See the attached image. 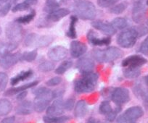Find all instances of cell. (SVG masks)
Returning <instances> with one entry per match:
<instances>
[{
	"instance_id": "9f6ffc18",
	"label": "cell",
	"mask_w": 148,
	"mask_h": 123,
	"mask_svg": "<svg viewBox=\"0 0 148 123\" xmlns=\"http://www.w3.org/2000/svg\"><path fill=\"white\" fill-rule=\"evenodd\" d=\"M12 1H13L14 2H17V1H18V0H12Z\"/></svg>"
},
{
	"instance_id": "3957f363",
	"label": "cell",
	"mask_w": 148,
	"mask_h": 123,
	"mask_svg": "<svg viewBox=\"0 0 148 123\" xmlns=\"http://www.w3.org/2000/svg\"><path fill=\"white\" fill-rule=\"evenodd\" d=\"M35 99L34 101V109L36 112H42L45 111L52 101L53 97V91L46 88H39L34 90Z\"/></svg>"
},
{
	"instance_id": "603a6c76",
	"label": "cell",
	"mask_w": 148,
	"mask_h": 123,
	"mask_svg": "<svg viewBox=\"0 0 148 123\" xmlns=\"http://www.w3.org/2000/svg\"><path fill=\"white\" fill-rule=\"evenodd\" d=\"M18 46V43L13 42H6L0 41V56H3L5 55L10 54L12 51L15 50Z\"/></svg>"
},
{
	"instance_id": "4316f807",
	"label": "cell",
	"mask_w": 148,
	"mask_h": 123,
	"mask_svg": "<svg viewBox=\"0 0 148 123\" xmlns=\"http://www.w3.org/2000/svg\"><path fill=\"white\" fill-rule=\"evenodd\" d=\"M141 71L139 67H128L127 68L123 70V75L125 77L129 79L136 78L138 76L140 75Z\"/></svg>"
},
{
	"instance_id": "52a82bcc",
	"label": "cell",
	"mask_w": 148,
	"mask_h": 123,
	"mask_svg": "<svg viewBox=\"0 0 148 123\" xmlns=\"http://www.w3.org/2000/svg\"><path fill=\"white\" fill-rule=\"evenodd\" d=\"M6 36L10 42L18 43L22 39L23 29L22 27L17 22H11L8 25L5 31Z\"/></svg>"
},
{
	"instance_id": "bcb514c9",
	"label": "cell",
	"mask_w": 148,
	"mask_h": 123,
	"mask_svg": "<svg viewBox=\"0 0 148 123\" xmlns=\"http://www.w3.org/2000/svg\"><path fill=\"white\" fill-rule=\"evenodd\" d=\"M116 123H132V122L129 121L126 117L123 114H121V116H119V118L117 119V121H116Z\"/></svg>"
},
{
	"instance_id": "11a10c76",
	"label": "cell",
	"mask_w": 148,
	"mask_h": 123,
	"mask_svg": "<svg viewBox=\"0 0 148 123\" xmlns=\"http://www.w3.org/2000/svg\"><path fill=\"white\" fill-rule=\"evenodd\" d=\"M146 4H147V5H148V0H147L146 1Z\"/></svg>"
},
{
	"instance_id": "484cf974",
	"label": "cell",
	"mask_w": 148,
	"mask_h": 123,
	"mask_svg": "<svg viewBox=\"0 0 148 123\" xmlns=\"http://www.w3.org/2000/svg\"><path fill=\"white\" fill-rule=\"evenodd\" d=\"M12 109V104L10 101L6 99H0V117L8 115Z\"/></svg>"
},
{
	"instance_id": "f6af8a7d",
	"label": "cell",
	"mask_w": 148,
	"mask_h": 123,
	"mask_svg": "<svg viewBox=\"0 0 148 123\" xmlns=\"http://www.w3.org/2000/svg\"><path fill=\"white\" fill-rule=\"evenodd\" d=\"M138 33V36H142L143 35H145L147 33V29L145 26H140L136 29Z\"/></svg>"
},
{
	"instance_id": "4dcf8cb0",
	"label": "cell",
	"mask_w": 148,
	"mask_h": 123,
	"mask_svg": "<svg viewBox=\"0 0 148 123\" xmlns=\"http://www.w3.org/2000/svg\"><path fill=\"white\" fill-rule=\"evenodd\" d=\"M36 15V12L34 10H32L29 14L28 15H25L24 16L20 17V18H17L15 22H17L19 24H26L29 23L31 20L34 18Z\"/></svg>"
},
{
	"instance_id": "8992f818",
	"label": "cell",
	"mask_w": 148,
	"mask_h": 123,
	"mask_svg": "<svg viewBox=\"0 0 148 123\" xmlns=\"http://www.w3.org/2000/svg\"><path fill=\"white\" fill-rule=\"evenodd\" d=\"M53 41L51 36H39L36 33H31L26 36L25 39V44L28 47L42 48L47 46Z\"/></svg>"
},
{
	"instance_id": "680465c9",
	"label": "cell",
	"mask_w": 148,
	"mask_h": 123,
	"mask_svg": "<svg viewBox=\"0 0 148 123\" xmlns=\"http://www.w3.org/2000/svg\"><path fill=\"white\" fill-rule=\"evenodd\" d=\"M0 4H1V0H0Z\"/></svg>"
},
{
	"instance_id": "c3c4849f",
	"label": "cell",
	"mask_w": 148,
	"mask_h": 123,
	"mask_svg": "<svg viewBox=\"0 0 148 123\" xmlns=\"http://www.w3.org/2000/svg\"><path fill=\"white\" fill-rule=\"evenodd\" d=\"M26 96H27V92L25 91V90H24V91H22L21 92V93H19V94H18V96H17V99L19 100V101L23 100L26 97Z\"/></svg>"
},
{
	"instance_id": "7402d4cb",
	"label": "cell",
	"mask_w": 148,
	"mask_h": 123,
	"mask_svg": "<svg viewBox=\"0 0 148 123\" xmlns=\"http://www.w3.org/2000/svg\"><path fill=\"white\" fill-rule=\"evenodd\" d=\"M38 83H39L38 81H34V82H31V83H27V84L23 85V86H19V87L12 88H10L8 90H7V91L5 93V95L12 96V95H15V94H19V93H21V92L25 90L26 89L34 87V86H36L37 84H38Z\"/></svg>"
},
{
	"instance_id": "94428289",
	"label": "cell",
	"mask_w": 148,
	"mask_h": 123,
	"mask_svg": "<svg viewBox=\"0 0 148 123\" xmlns=\"http://www.w3.org/2000/svg\"><path fill=\"white\" fill-rule=\"evenodd\" d=\"M147 23H148V21H147Z\"/></svg>"
},
{
	"instance_id": "91938a15",
	"label": "cell",
	"mask_w": 148,
	"mask_h": 123,
	"mask_svg": "<svg viewBox=\"0 0 148 123\" xmlns=\"http://www.w3.org/2000/svg\"><path fill=\"white\" fill-rule=\"evenodd\" d=\"M147 108H148V106H147Z\"/></svg>"
},
{
	"instance_id": "ac0fdd59",
	"label": "cell",
	"mask_w": 148,
	"mask_h": 123,
	"mask_svg": "<svg viewBox=\"0 0 148 123\" xmlns=\"http://www.w3.org/2000/svg\"><path fill=\"white\" fill-rule=\"evenodd\" d=\"M87 38L89 41L95 46H107V45L110 44L111 41V39L110 37L102 38V39L98 38L96 33L92 31H90L89 32Z\"/></svg>"
},
{
	"instance_id": "277c9868",
	"label": "cell",
	"mask_w": 148,
	"mask_h": 123,
	"mask_svg": "<svg viewBox=\"0 0 148 123\" xmlns=\"http://www.w3.org/2000/svg\"><path fill=\"white\" fill-rule=\"evenodd\" d=\"M123 54V51L118 47H109L103 50H95L93 56L99 63H110L121 57Z\"/></svg>"
},
{
	"instance_id": "9a60e30c",
	"label": "cell",
	"mask_w": 148,
	"mask_h": 123,
	"mask_svg": "<svg viewBox=\"0 0 148 123\" xmlns=\"http://www.w3.org/2000/svg\"><path fill=\"white\" fill-rule=\"evenodd\" d=\"M87 47L82 42L73 41L71 43V54L73 58H79L86 53Z\"/></svg>"
},
{
	"instance_id": "7a4b0ae2",
	"label": "cell",
	"mask_w": 148,
	"mask_h": 123,
	"mask_svg": "<svg viewBox=\"0 0 148 123\" xmlns=\"http://www.w3.org/2000/svg\"><path fill=\"white\" fill-rule=\"evenodd\" d=\"M73 12L76 16L84 20H92L96 18L97 10L95 5L88 0H79L74 4Z\"/></svg>"
},
{
	"instance_id": "ba28073f",
	"label": "cell",
	"mask_w": 148,
	"mask_h": 123,
	"mask_svg": "<svg viewBox=\"0 0 148 123\" xmlns=\"http://www.w3.org/2000/svg\"><path fill=\"white\" fill-rule=\"evenodd\" d=\"M111 99H112V101L117 105H123L130 100V94H129V90L123 87L116 88L112 93Z\"/></svg>"
},
{
	"instance_id": "7c38bea8",
	"label": "cell",
	"mask_w": 148,
	"mask_h": 123,
	"mask_svg": "<svg viewBox=\"0 0 148 123\" xmlns=\"http://www.w3.org/2000/svg\"><path fill=\"white\" fill-rule=\"evenodd\" d=\"M146 8L142 1H137L134 5L132 10V18L133 20L136 23L140 22L145 18Z\"/></svg>"
},
{
	"instance_id": "6da1fadb",
	"label": "cell",
	"mask_w": 148,
	"mask_h": 123,
	"mask_svg": "<svg viewBox=\"0 0 148 123\" xmlns=\"http://www.w3.org/2000/svg\"><path fill=\"white\" fill-rule=\"evenodd\" d=\"M98 75L93 72L83 73L79 79L74 83V89L79 94L93 91L97 85Z\"/></svg>"
},
{
	"instance_id": "db71d44e",
	"label": "cell",
	"mask_w": 148,
	"mask_h": 123,
	"mask_svg": "<svg viewBox=\"0 0 148 123\" xmlns=\"http://www.w3.org/2000/svg\"><path fill=\"white\" fill-rule=\"evenodd\" d=\"M1 33H2V28H0V35H1Z\"/></svg>"
},
{
	"instance_id": "d4e9b609",
	"label": "cell",
	"mask_w": 148,
	"mask_h": 123,
	"mask_svg": "<svg viewBox=\"0 0 148 123\" xmlns=\"http://www.w3.org/2000/svg\"><path fill=\"white\" fill-rule=\"evenodd\" d=\"M32 75L33 71L31 70L21 72V73H20L19 74L17 75L16 76H15V77H13L11 79V85H12V86H15V85H17L18 83H20V82L23 81V80H26V79H28Z\"/></svg>"
},
{
	"instance_id": "4fadbf2b",
	"label": "cell",
	"mask_w": 148,
	"mask_h": 123,
	"mask_svg": "<svg viewBox=\"0 0 148 123\" xmlns=\"http://www.w3.org/2000/svg\"><path fill=\"white\" fill-rule=\"evenodd\" d=\"M64 102L61 99H57L47 107V114L52 117L62 115L64 112Z\"/></svg>"
},
{
	"instance_id": "6f0895ef",
	"label": "cell",
	"mask_w": 148,
	"mask_h": 123,
	"mask_svg": "<svg viewBox=\"0 0 148 123\" xmlns=\"http://www.w3.org/2000/svg\"><path fill=\"white\" fill-rule=\"evenodd\" d=\"M132 123H136V122H132Z\"/></svg>"
},
{
	"instance_id": "44dd1931",
	"label": "cell",
	"mask_w": 148,
	"mask_h": 123,
	"mask_svg": "<svg viewBox=\"0 0 148 123\" xmlns=\"http://www.w3.org/2000/svg\"><path fill=\"white\" fill-rule=\"evenodd\" d=\"M87 104L84 100H80L77 102L74 109V115L77 118H82L87 113Z\"/></svg>"
},
{
	"instance_id": "f35d334b",
	"label": "cell",
	"mask_w": 148,
	"mask_h": 123,
	"mask_svg": "<svg viewBox=\"0 0 148 123\" xmlns=\"http://www.w3.org/2000/svg\"><path fill=\"white\" fill-rule=\"evenodd\" d=\"M119 0H98L97 3L101 7H109L115 5Z\"/></svg>"
},
{
	"instance_id": "1f68e13d",
	"label": "cell",
	"mask_w": 148,
	"mask_h": 123,
	"mask_svg": "<svg viewBox=\"0 0 148 123\" xmlns=\"http://www.w3.org/2000/svg\"><path fill=\"white\" fill-rule=\"evenodd\" d=\"M36 56L37 51L33 50L31 51V52H24V53L22 54V55L21 56L20 59H21V60L26 61V62H28V63H31V62H33V61L36 58Z\"/></svg>"
},
{
	"instance_id": "f907efd6",
	"label": "cell",
	"mask_w": 148,
	"mask_h": 123,
	"mask_svg": "<svg viewBox=\"0 0 148 123\" xmlns=\"http://www.w3.org/2000/svg\"><path fill=\"white\" fill-rule=\"evenodd\" d=\"M86 123H99V121L95 117H90Z\"/></svg>"
},
{
	"instance_id": "f5cc1de1",
	"label": "cell",
	"mask_w": 148,
	"mask_h": 123,
	"mask_svg": "<svg viewBox=\"0 0 148 123\" xmlns=\"http://www.w3.org/2000/svg\"><path fill=\"white\" fill-rule=\"evenodd\" d=\"M8 0H1V2H8Z\"/></svg>"
},
{
	"instance_id": "ab89813d",
	"label": "cell",
	"mask_w": 148,
	"mask_h": 123,
	"mask_svg": "<svg viewBox=\"0 0 148 123\" xmlns=\"http://www.w3.org/2000/svg\"><path fill=\"white\" fill-rule=\"evenodd\" d=\"M61 83H62V78L60 77H57L56 76V77H54L47 80L46 84L47 86H49V87H53V86H58Z\"/></svg>"
},
{
	"instance_id": "d6a6232c",
	"label": "cell",
	"mask_w": 148,
	"mask_h": 123,
	"mask_svg": "<svg viewBox=\"0 0 148 123\" xmlns=\"http://www.w3.org/2000/svg\"><path fill=\"white\" fill-rule=\"evenodd\" d=\"M73 65V63L71 61H64L62 64L56 69L55 73L58 75H62L68 70L71 68Z\"/></svg>"
},
{
	"instance_id": "816d5d0a",
	"label": "cell",
	"mask_w": 148,
	"mask_h": 123,
	"mask_svg": "<svg viewBox=\"0 0 148 123\" xmlns=\"http://www.w3.org/2000/svg\"><path fill=\"white\" fill-rule=\"evenodd\" d=\"M145 83L147 86H148V75L145 77Z\"/></svg>"
},
{
	"instance_id": "e575fe53",
	"label": "cell",
	"mask_w": 148,
	"mask_h": 123,
	"mask_svg": "<svg viewBox=\"0 0 148 123\" xmlns=\"http://www.w3.org/2000/svg\"><path fill=\"white\" fill-rule=\"evenodd\" d=\"M127 7V5L126 3H120L118 5H114L110 9V12L112 14H116V15H119V14L123 13Z\"/></svg>"
},
{
	"instance_id": "b9f144b4",
	"label": "cell",
	"mask_w": 148,
	"mask_h": 123,
	"mask_svg": "<svg viewBox=\"0 0 148 123\" xmlns=\"http://www.w3.org/2000/svg\"><path fill=\"white\" fill-rule=\"evenodd\" d=\"M121 108H116L115 110H112L109 114H108L106 115V120L108 122H113L116 118V116H117L118 113L120 111Z\"/></svg>"
},
{
	"instance_id": "30bf717a",
	"label": "cell",
	"mask_w": 148,
	"mask_h": 123,
	"mask_svg": "<svg viewBox=\"0 0 148 123\" xmlns=\"http://www.w3.org/2000/svg\"><path fill=\"white\" fill-rule=\"evenodd\" d=\"M92 27L99 31L108 35L112 36L116 33V29L113 26V25L108 22L102 20H95L92 22Z\"/></svg>"
},
{
	"instance_id": "ffe728a7",
	"label": "cell",
	"mask_w": 148,
	"mask_h": 123,
	"mask_svg": "<svg viewBox=\"0 0 148 123\" xmlns=\"http://www.w3.org/2000/svg\"><path fill=\"white\" fill-rule=\"evenodd\" d=\"M34 110V104L31 101H23L16 107L15 111L20 115H28L31 114Z\"/></svg>"
},
{
	"instance_id": "681fc988",
	"label": "cell",
	"mask_w": 148,
	"mask_h": 123,
	"mask_svg": "<svg viewBox=\"0 0 148 123\" xmlns=\"http://www.w3.org/2000/svg\"><path fill=\"white\" fill-rule=\"evenodd\" d=\"M24 1H25L30 7L36 5L37 2H38V0H24Z\"/></svg>"
},
{
	"instance_id": "60d3db41",
	"label": "cell",
	"mask_w": 148,
	"mask_h": 123,
	"mask_svg": "<svg viewBox=\"0 0 148 123\" xmlns=\"http://www.w3.org/2000/svg\"><path fill=\"white\" fill-rule=\"evenodd\" d=\"M139 52L143 54H148V36L141 43Z\"/></svg>"
},
{
	"instance_id": "e0dca14e",
	"label": "cell",
	"mask_w": 148,
	"mask_h": 123,
	"mask_svg": "<svg viewBox=\"0 0 148 123\" xmlns=\"http://www.w3.org/2000/svg\"><path fill=\"white\" fill-rule=\"evenodd\" d=\"M76 67L82 74L89 73V72H92L93 69L95 68V63L90 58H82L79 59L77 62Z\"/></svg>"
},
{
	"instance_id": "9c48e42d",
	"label": "cell",
	"mask_w": 148,
	"mask_h": 123,
	"mask_svg": "<svg viewBox=\"0 0 148 123\" xmlns=\"http://www.w3.org/2000/svg\"><path fill=\"white\" fill-rule=\"evenodd\" d=\"M68 51L65 46H56L51 48L48 52V57L53 61H60L68 56Z\"/></svg>"
},
{
	"instance_id": "cb8c5ba5",
	"label": "cell",
	"mask_w": 148,
	"mask_h": 123,
	"mask_svg": "<svg viewBox=\"0 0 148 123\" xmlns=\"http://www.w3.org/2000/svg\"><path fill=\"white\" fill-rule=\"evenodd\" d=\"M68 1L69 0H47L45 11H46L48 13H50V12L58 10L62 4L65 3Z\"/></svg>"
},
{
	"instance_id": "74e56055",
	"label": "cell",
	"mask_w": 148,
	"mask_h": 123,
	"mask_svg": "<svg viewBox=\"0 0 148 123\" xmlns=\"http://www.w3.org/2000/svg\"><path fill=\"white\" fill-rule=\"evenodd\" d=\"M30 7H30L25 1H23V2H21V3H19L18 4V5H15V6H14L13 7H12V11L13 12H22V11L27 10L29 9Z\"/></svg>"
},
{
	"instance_id": "f1b7e54d",
	"label": "cell",
	"mask_w": 148,
	"mask_h": 123,
	"mask_svg": "<svg viewBox=\"0 0 148 123\" xmlns=\"http://www.w3.org/2000/svg\"><path fill=\"white\" fill-rule=\"evenodd\" d=\"M69 120V117L67 116H60V117H52L47 115L43 118L45 123H64Z\"/></svg>"
},
{
	"instance_id": "8d00e7d4",
	"label": "cell",
	"mask_w": 148,
	"mask_h": 123,
	"mask_svg": "<svg viewBox=\"0 0 148 123\" xmlns=\"http://www.w3.org/2000/svg\"><path fill=\"white\" fill-rule=\"evenodd\" d=\"M8 83V75L5 73L0 72V92L5 90Z\"/></svg>"
},
{
	"instance_id": "d6986e66",
	"label": "cell",
	"mask_w": 148,
	"mask_h": 123,
	"mask_svg": "<svg viewBox=\"0 0 148 123\" xmlns=\"http://www.w3.org/2000/svg\"><path fill=\"white\" fill-rule=\"evenodd\" d=\"M69 13L70 10L66 9V8H60V9L58 8L56 10L49 13L47 18L49 21H52V22H58V21H59L62 18H65L67 15H68Z\"/></svg>"
},
{
	"instance_id": "5b68a950",
	"label": "cell",
	"mask_w": 148,
	"mask_h": 123,
	"mask_svg": "<svg viewBox=\"0 0 148 123\" xmlns=\"http://www.w3.org/2000/svg\"><path fill=\"white\" fill-rule=\"evenodd\" d=\"M138 37L139 36H138V33L136 28H129L126 31L121 32L119 35L117 42L119 46L121 47L129 49L134 46Z\"/></svg>"
},
{
	"instance_id": "7dc6e473",
	"label": "cell",
	"mask_w": 148,
	"mask_h": 123,
	"mask_svg": "<svg viewBox=\"0 0 148 123\" xmlns=\"http://www.w3.org/2000/svg\"><path fill=\"white\" fill-rule=\"evenodd\" d=\"M15 120V117L14 116H12V117H6V118L3 119L0 123H14Z\"/></svg>"
},
{
	"instance_id": "d590c367",
	"label": "cell",
	"mask_w": 148,
	"mask_h": 123,
	"mask_svg": "<svg viewBox=\"0 0 148 123\" xmlns=\"http://www.w3.org/2000/svg\"><path fill=\"white\" fill-rule=\"evenodd\" d=\"M113 110L112 107H111L109 101H104L101 103L100 106H99V113L102 114H105L107 115L108 114H109L111 111Z\"/></svg>"
},
{
	"instance_id": "8fae6325",
	"label": "cell",
	"mask_w": 148,
	"mask_h": 123,
	"mask_svg": "<svg viewBox=\"0 0 148 123\" xmlns=\"http://www.w3.org/2000/svg\"><path fill=\"white\" fill-rule=\"evenodd\" d=\"M147 63V59L139 55H132L123 59L122 65L123 67H139Z\"/></svg>"
},
{
	"instance_id": "7bdbcfd3",
	"label": "cell",
	"mask_w": 148,
	"mask_h": 123,
	"mask_svg": "<svg viewBox=\"0 0 148 123\" xmlns=\"http://www.w3.org/2000/svg\"><path fill=\"white\" fill-rule=\"evenodd\" d=\"M11 9V3H7L0 10V16L5 17L8 14Z\"/></svg>"
},
{
	"instance_id": "836d02e7",
	"label": "cell",
	"mask_w": 148,
	"mask_h": 123,
	"mask_svg": "<svg viewBox=\"0 0 148 123\" xmlns=\"http://www.w3.org/2000/svg\"><path fill=\"white\" fill-rule=\"evenodd\" d=\"M55 68V64L51 61H46L40 64L38 67V69L42 73H47L52 71Z\"/></svg>"
},
{
	"instance_id": "ee69618b",
	"label": "cell",
	"mask_w": 148,
	"mask_h": 123,
	"mask_svg": "<svg viewBox=\"0 0 148 123\" xmlns=\"http://www.w3.org/2000/svg\"><path fill=\"white\" fill-rule=\"evenodd\" d=\"M74 107V100L73 99H69L65 102H64V108L68 111H71Z\"/></svg>"
},
{
	"instance_id": "83f0119b",
	"label": "cell",
	"mask_w": 148,
	"mask_h": 123,
	"mask_svg": "<svg viewBox=\"0 0 148 123\" xmlns=\"http://www.w3.org/2000/svg\"><path fill=\"white\" fill-rule=\"evenodd\" d=\"M78 21V18L76 16H71V22H70L69 28H68L67 36L71 39H75L76 38V25Z\"/></svg>"
},
{
	"instance_id": "5bb4252c",
	"label": "cell",
	"mask_w": 148,
	"mask_h": 123,
	"mask_svg": "<svg viewBox=\"0 0 148 123\" xmlns=\"http://www.w3.org/2000/svg\"><path fill=\"white\" fill-rule=\"evenodd\" d=\"M21 56L18 54H8L0 59V66L4 69H9L17 64Z\"/></svg>"
},
{
	"instance_id": "2e32d148",
	"label": "cell",
	"mask_w": 148,
	"mask_h": 123,
	"mask_svg": "<svg viewBox=\"0 0 148 123\" xmlns=\"http://www.w3.org/2000/svg\"><path fill=\"white\" fill-rule=\"evenodd\" d=\"M123 115L132 122L136 121L144 115V110L142 107L139 106H135L129 108L125 111Z\"/></svg>"
},
{
	"instance_id": "f546056e",
	"label": "cell",
	"mask_w": 148,
	"mask_h": 123,
	"mask_svg": "<svg viewBox=\"0 0 148 123\" xmlns=\"http://www.w3.org/2000/svg\"><path fill=\"white\" fill-rule=\"evenodd\" d=\"M111 24L113 25V26L115 28H117V29L122 30L124 29L125 28H126L128 25L127 20H126L125 18H116L112 21Z\"/></svg>"
}]
</instances>
